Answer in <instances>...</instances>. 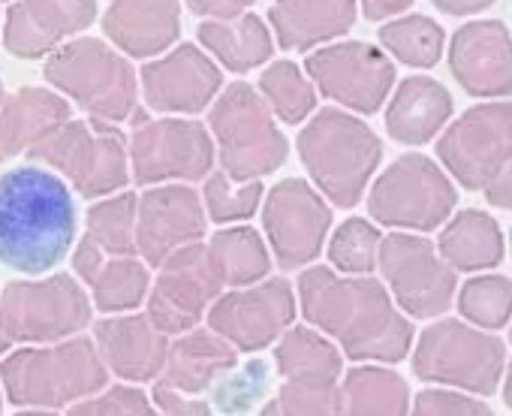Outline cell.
Instances as JSON below:
<instances>
[{"mask_svg":"<svg viewBox=\"0 0 512 416\" xmlns=\"http://www.w3.org/2000/svg\"><path fill=\"white\" fill-rule=\"evenodd\" d=\"M263 227L284 272L314 263L332 227V212L323 196L302 178L278 181L263 202Z\"/></svg>","mask_w":512,"mask_h":416,"instance_id":"4fadbf2b","label":"cell"},{"mask_svg":"<svg viewBox=\"0 0 512 416\" xmlns=\"http://www.w3.org/2000/svg\"><path fill=\"white\" fill-rule=\"evenodd\" d=\"M416 0H359L362 16L368 22H389L395 16H401L404 10H410Z\"/></svg>","mask_w":512,"mask_h":416,"instance_id":"b9f144b4","label":"cell"},{"mask_svg":"<svg viewBox=\"0 0 512 416\" xmlns=\"http://www.w3.org/2000/svg\"><path fill=\"white\" fill-rule=\"evenodd\" d=\"M359 16V0H275L269 28L284 52H311L344 37Z\"/></svg>","mask_w":512,"mask_h":416,"instance_id":"7402d4cb","label":"cell"},{"mask_svg":"<svg viewBox=\"0 0 512 416\" xmlns=\"http://www.w3.org/2000/svg\"><path fill=\"white\" fill-rule=\"evenodd\" d=\"M70 118L73 109L58 91L19 88L0 106V163L16 154H28Z\"/></svg>","mask_w":512,"mask_h":416,"instance_id":"cb8c5ba5","label":"cell"},{"mask_svg":"<svg viewBox=\"0 0 512 416\" xmlns=\"http://www.w3.org/2000/svg\"><path fill=\"white\" fill-rule=\"evenodd\" d=\"M437 157L467 190H485L512 166V103L467 109L437 142Z\"/></svg>","mask_w":512,"mask_h":416,"instance_id":"8fae6325","label":"cell"},{"mask_svg":"<svg viewBox=\"0 0 512 416\" xmlns=\"http://www.w3.org/2000/svg\"><path fill=\"white\" fill-rule=\"evenodd\" d=\"M377 263L395 290V299L413 317H434L449 308L455 293V272L437 257L428 239L392 233L380 239Z\"/></svg>","mask_w":512,"mask_h":416,"instance_id":"2e32d148","label":"cell"},{"mask_svg":"<svg viewBox=\"0 0 512 416\" xmlns=\"http://www.w3.org/2000/svg\"><path fill=\"white\" fill-rule=\"evenodd\" d=\"M97 22V0H13L4 16V49L13 58H49Z\"/></svg>","mask_w":512,"mask_h":416,"instance_id":"d6986e66","label":"cell"},{"mask_svg":"<svg viewBox=\"0 0 512 416\" xmlns=\"http://www.w3.org/2000/svg\"><path fill=\"white\" fill-rule=\"evenodd\" d=\"M461 314L482 326H503L512 311V281L500 275H482L464 284L461 290Z\"/></svg>","mask_w":512,"mask_h":416,"instance_id":"74e56055","label":"cell"},{"mask_svg":"<svg viewBox=\"0 0 512 416\" xmlns=\"http://www.w3.org/2000/svg\"><path fill=\"white\" fill-rule=\"evenodd\" d=\"M142 100L163 115H199L214 103L223 85V70L208 52L181 43L139 70Z\"/></svg>","mask_w":512,"mask_h":416,"instance_id":"e0dca14e","label":"cell"},{"mask_svg":"<svg viewBox=\"0 0 512 416\" xmlns=\"http://www.w3.org/2000/svg\"><path fill=\"white\" fill-rule=\"evenodd\" d=\"M235 359L238 350L226 344L220 335L205 329H190L184 332L181 341L169 347L163 383L181 395L199 398L202 392H211V386L235 365Z\"/></svg>","mask_w":512,"mask_h":416,"instance_id":"83f0119b","label":"cell"},{"mask_svg":"<svg viewBox=\"0 0 512 416\" xmlns=\"http://www.w3.org/2000/svg\"><path fill=\"white\" fill-rule=\"evenodd\" d=\"M130 175L136 184L199 181L214 169V139L205 124L190 118H154L133 124L127 139Z\"/></svg>","mask_w":512,"mask_h":416,"instance_id":"30bf717a","label":"cell"},{"mask_svg":"<svg viewBox=\"0 0 512 416\" xmlns=\"http://www.w3.org/2000/svg\"><path fill=\"white\" fill-rule=\"evenodd\" d=\"M0 4H4V0H0Z\"/></svg>","mask_w":512,"mask_h":416,"instance_id":"c3c4849f","label":"cell"},{"mask_svg":"<svg viewBox=\"0 0 512 416\" xmlns=\"http://www.w3.org/2000/svg\"><path fill=\"white\" fill-rule=\"evenodd\" d=\"M13 404L58 407L97 392L106 383L103 362L88 338H73L58 347H28L0 365Z\"/></svg>","mask_w":512,"mask_h":416,"instance_id":"52a82bcc","label":"cell"},{"mask_svg":"<svg viewBox=\"0 0 512 416\" xmlns=\"http://www.w3.org/2000/svg\"><path fill=\"white\" fill-rule=\"evenodd\" d=\"M19 416H49V413H19Z\"/></svg>","mask_w":512,"mask_h":416,"instance_id":"7dc6e473","label":"cell"},{"mask_svg":"<svg viewBox=\"0 0 512 416\" xmlns=\"http://www.w3.org/2000/svg\"><path fill=\"white\" fill-rule=\"evenodd\" d=\"M31 163H40L64 175L79 196L103 199L121 193L130 181L127 136L97 118H70L40 145L28 151Z\"/></svg>","mask_w":512,"mask_h":416,"instance_id":"8992f818","label":"cell"},{"mask_svg":"<svg viewBox=\"0 0 512 416\" xmlns=\"http://www.w3.org/2000/svg\"><path fill=\"white\" fill-rule=\"evenodd\" d=\"M296 145L308 175L338 208H353L362 199L383 157L377 133L362 118L335 106L320 109L302 127Z\"/></svg>","mask_w":512,"mask_h":416,"instance_id":"277c9868","label":"cell"},{"mask_svg":"<svg viewBox=\"0 0 512 416\" xmlns=\"http://www.w3.org/2000/svg\"><path fill=\"white\" fill-rule=\"evenodd\" d=\"M136 193L121 190L88 208L85 239L106 257H139L136 251Z\"/></svg>","mask_w":512,"mask_h":416,"instance_id":"d6a6232c","label":"cell"},{"mask_svg":"<svg viewBox=\"0 0 512 416\" xmlns=\"http://www.w3.org/2000/svg\"><path fill=\"white\" fill-rule=\"evenodd\" d=\"M196 37L202 52L232 73H247L269 64L278 49L272 28L253 13H241L235 19H205Z\"/></svg>","mask_w":512,"mask_h":416,"instance_id":"4316f807","label":"cell"},{"mask_svg":"<svg viewBox=\"0 0 512 416\" xmlns=\"http://www.w3.org/2000/svg\"><path fill=\"white\" fill-rule=\"evenodd\" d=\"M260 202H263L260 181H232L226 172L205 175L202 208L205 218H211L214 224H241L256 215Z\"/></svg>","mask_w":512,"mask_h":416,"instance_id":"d590c367","label":"cell"},{"mask_svg":"<svg viewBox=\"0 0 512 416\" xmlns=\"http://www.w3.org/2000/svg\"><path fill=\"white\" fill-rule=\"evenodd\" d=\"M76 275L91 287L94 305L100 311H133L148 296V269L136 257H106L88 239L76 245L73 254Z\"/></svg>","mask_w":512,"mask_h":416,"instance_id":"d4e9b609","label":"cell"},{"mask_svg":"<svg viewBox=\"0 0 512 416\" xmlns=\"http://www.w3.org/2000/svg\"><path fill=\"white\" fill-rule=\"evenodd\" d=\"M302 314L335 335L350 359H401L410 344V323L392 308L380 281L338 278L326 266L299 275Z\"/></svg>","mask_w":512,"mask_h":416,"instance_id":"7a4b0ae2","label":"cell"},{"mask_svg":"<svg viewBox=\"0 0 512 416\" xmlns=\"http://www.w3.org/2000/svg\"><path fill=\"white\" fill-rule=\"evenodd\" d=\"M449 70L473 97L512 94V34L497 19L464 22L449 40Z\"/></svg>","mask_w":512,"mask_h":416,"instance_id":"ffe728a7","label":"cell"},{"mask_svg":"<svg viewBox=\"0 0 512 416\" xmlns=\"http://www.w3.org/2000/svg\"><path fill=\"white\" fill-rule=\"evenodd\" d=\"M482 193H485V199H488L491 205H497V208H512V166L503 169Z\"/></svg>","mask_w":512,"mask_h":416,"instance_id":"ee69618b","label":"cell"},{"mask_svg":"<svg viewBox=\"0 0 512 416\" xmlns=\"http://www.w3.org/2000/svg\"><path fill=\"white\" fill-rule=\"evenodd\" d=\"M202 196L187 184H160L136 199V251L148 266H160L175 251L205 239Z\"/></svg>","mask_w":512,"mask_h":416,"instance_id":"ac0fdd59","label":"cell"},{"mask_svg":"<svg viewBox=\"0 0 512 416\" xmlns=\"http://www.w3.org/2000/svg\"><path fill=\"white\" fill-rule=\"evenodd\" d=\"M103 34L124 58H160L181 37V0H112Z\"/></svg>","mask_w":512,"mask_h":416,"instance_id":"44dd1931","label":"cell"},{"mask_svg":"<svg viewBox=\"0 0 512 416\" xmlns=\"http://www.w3.org/2000/svg\"><path fill=\"white\" fill-rule=\"evenodd\" d=\"M380 239L383 236L377 233V227H371L365 218H350L335 230L329 242V260L347 275H368L377 266Z\"/></svg>","mask_w":512,"mask_h":416,"instance_id":"8d00e7d4","label":"cell"},{"mask_svg":"<svg viewBox=\"0 0 512 416\" xmlns=\"http://www.w3.org/2000/svg\"><path fill=\"white\" fill-rule=\"evenodd\" d=\"M305 73L323 97L359 115L380 112L395 88L392 58L380 46L362 40H344L311 52L305 58Z\"/></svg>","mask_w":512,"mask_h":416,"instance_id":"7c38bea8","label":"cell"},{"mask_svg":"<svg viewBox=\"0 0 512 416\" xmlns=\"http://www.w3.org/2000/svg\"><path fill=\"white\" fill-rule=\"evenodd\" d=\"M269 386H272V365L266 359L244 362L241 368L232 365L211 386V407L226 416H244L266 398Z\"/></svg>","mask_w":512,"mask_h":416,"instance_id":"e575fe53","label":"cell"},{"mask_svg":"<svg viewBox=\"0 0 512 416\" xmlns=\"http://www.w3.org/2000/svg\"><path fill=\"white\" fill-rule=\"evenodd\" d=\"M452 115L449 91L431 76H407L386 109V130L395 142H431Z\"/></svg>","mask_w":512,"mask_h":416,"instance_id":"484cf974","label":"cell"},{"mask_svg":"<svg viewBox=\"0 0 512 416\" xmlns=\"http://www.w3.org/2000/svg\"><path fill=\"white\" fill-rule=\"evenodd\" d=\"M296 317V296L290 281L269 278L247 290H232L208 308V326L235 350L269 347Z\"/></svg>","mask_w":512,"mask_h":416,"instance_id":"9a60e30c","label":"cell"},{"mask_svg":"<svg viewBox=\"0 0 512 416\" xmlns=\"http://www.w3.org/2000/svg\"><path fill=\"white\" fill-rule=\"evenodd\" d=\"M208 133L217 142L220 172L232 181H260L284 166L290 142L275 124L263 94L247 82H232L208 109Z\"/></svg>","mask_w":512,"mask_h":416,"instance_id":"5b68a950","label":"cell"},{"mask_svg":"<svg viewBox=\"0 0 512 416\" xmlns=\"http://www.w3.org/2000/svg\"><path fill=\"white\" fill-rule=\"evenodd\" d=\"M458 202L449 178L422 154L398 157L371 187L368 212L377 224L404 230L440 227Z\"/></svg>","mask_w":512,"mask_h":416,"instance_id":"9c48e42d","label":"cell"},{"mask_svg":"<svg viewBox=\"0 0 512 416\" xmlns=\"http://www.w3.org/2000/svg\"><path fill=\"white\" fill-rule=\"evenodd\" d=\"M76 230V199L58 172L22 163L0 175V266L46 275L73 251Z\"/></svg>","mask_w":512,"mask_h":416,"instance_id":"6da1fadb","label":"cell"},{"mask_svg":"<svg viewBox=\"0 0 512 416\" xmlns=\"http://www.w3.org/2000/svg\"><path fill=\"white\" fill-rule=\"evenodd\" d=\"M431 4L446 16L467 19V16H476V13H485L488 7H494V0H431Z\"/></svg>","mask_w":512,"mask_h":416,"instance_id":"7bdbcfd3","label":"cell"},{"mask_svg":"<svg viewBox=\"0 0 512 416\" xmlns=\"http://www.w3.org/2000/svg\"><path fill=\"white\" fill-rule=\"evenodd\" d=\"M208 260L223 287L260 284L272 272V257L260 233L250 227H226L205 245Z\"/></svg>","mask_w":512,"mask_h":416,"instance_id":"f1b7e54d","label":"cell"},{"mask_svg":"<svg viewBox=\"0 0 512 416\" xmlns=\"http://www.w3.org/2000/svg\"><path fill=\"white\" fill-rule=\"evenodd\" d=\"M154 404L163 410V416H211V404L193 395H181L163 380L154 386Z\"/></svg>","mask_w":512,"mask_h":416,"instance_id":"ab89813d","label":"cell"},{"mask_svg":"<svg viewBox=\"0 0 512 416\" xmlns=\"http://www.w3.org/2000/svg\"><path fill=\"white\" fill-rule=\"evenodd\" d=\"M97 350L106 365L127 380H154L163 371L169 344L148 317H109L97 323Z\"/></svg>","mask_w":512,"mask_h":416,"instance_id":"603a6c76","label":"cell"},{"mask_svg":"<svg viewBox=\"0 0 512 416\" xmlns=\"http://www.w3.org/2000/svg\"><path fill=\"white\" fill-rule=\"evenodd\" d=\"M184 4L199 19H235L247 13L256 0H184Z\"/></svg>","mask_w":512,"mask_h":416,"instance_id":"60d3db41","label":"cell"},{"mask_svg":"<svg viewBox=\"0 0 512 416\" xmlns=\"http://www.w3.org/2000/svg\"><path fill=\"white\" fill-rule=\"evenodd\" d=\"M91 323V302L70 275L46 281H13L0 293V332L7 341L46 344L82 332Z\"/></svg>","mask_w":512,"mask_h":416,"instance_id":"ba28073f","label":"cell"},{"mask_svg":"<svg viewBox=\"0 0 512 416\" xmlns=\"http://www.w3.org/2000/svg\"><path fill=\"white\" fill-rule=\"evenodd\" d=\"M7 347H10V341H7V335H4V332H0V353H4Z\"/></svg>","mask_w":512,"mask_h":416,"instance_id":"f6af8a7d","label":"cell"},{"mask_svg":"<svg viewBox=\"0 0 512 416\" xmlns=\"http://www.w3.org/2000/svg\"><path fill=\"white\" fill-rule=\"evenodd\" d=\"M437 248L449 266L464 272L491 269L503 260V236L497 221L485 212H473V208L449 221Z\"/></svg>","mask_w":512,"mask_h":416,"instance_id":"f546056e","label":"cell"},{"mask_svg":"<svg viewBox=\"0 0 512 416\" xmlns=\"http://www.w3.org/2000/svg\"><path fill=\"white\" fill-rule=\"evenodd\" d=\"M275 359L281 365V374L290 383L332 386V380L341 371V362H338L335 347L326 338H320L317 332L305 329V326L290 329L281 338V344L275 350Z\"/></svg>","mask_w":512,"mask_h":416,"instance_id":"1f68e13d","label":"cell"},{"mask_svg":"<svg viewBox=\"0 0 512 416\" xmlns=\"http://www.w3.org/2000/svg\"><path fill=\"white\" fill-rule=\"evenodd\" d=\"M70 416H160L139 389H112L109 395L79 404Z\"/></svg>","mask_w":512,"mask_h":416,"instance_id":"f35d334b","label":"cell"},{"mask_svg":"<svg viewBox=\"0 0 512 416\" xmlns=\"http://www.w3.org/2000/svg\"><path fill=\"white\" fill-rule=\"evenodd\" d=\"M4 100H7V91H4V82H0V106H4Z\"/></svg>","mask_w":512,"mask_h":416,"instance_id":"bcb514c9","label":"cell"},{"mask_svg":"<svg viewBox=\"0 0 512 416\" xmlns=\"http://www.w3.org/2000/svg\"><path fill=\"white\" fill-rule=\"evenodd\" d=\"M380 46L386 55L395 61L416 67V70H431L440 64L443 49H446V31L428 19V16H398L380 25L377 31Z\"/></svg>","mask_w":512,"mask_h":416,"instance_id":"4dcf8cb0","label":"cell"},{"mask_svg":"<svg viewBox=\"0 0 512 416\" xmlns=\"http://www.w3.org/2000/svg\"><path fill=\"white\" fill-rule=\"evenodd\" d=\"M260 94L284 124H302L317 112V88L293 61H275L260 76Z\"/></svg>","mask_w":512,"mask_h":416,"instance_id":"836d02e7","label":"cell"},{"mask_svg":"<svg viewBox=\"0 0 512 416\" xmlns=\"http://www.w3.org/2000/svg\"><path fill=\"white\" fill-rule=\"evenodd\" d=\"M160 275L148 293V320L163 335H184L208 314L223 284L208 260L202 242H193L160 266Z\"/></svg>","mask_w":512,"mask_h":416,"instance_id":"5bb4252c","label":"cell"},{"mask_svg":"<svg viewBox=\"0 0 512 416\" xmlns=\"http://www.w3.org/2000/svg\"><path fill=\"white\" fill-rule=\"evenodd\" d=\"M43 76L88 118L109 124H136L145 118L139 109V76L133 64L115 46L97 37H76L55 49L46 58Z\"/></svg>","mask_w":512,"mask_h":416,"instance_id":"3957f363","label":"cell"}]
</instances>
